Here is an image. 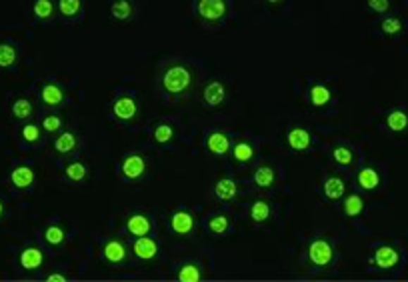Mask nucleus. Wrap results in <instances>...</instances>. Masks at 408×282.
<instances>
[{
  "label": "nucleus",
  "instance_id": "20e7f679",
  "mask_svg": "<svg viewBox=\"0 0 408 282\" xmlns=\"http://www.w3.org/2000/svg\"><path fill=\"white\" fill-rule=\"evenodd\" d=\"M374 262H376L381 269H392L396 262H398V255H396L395 248H390V246H383V248H378V250H376V255H374Z\"/></svg>",
  "mask_w": 408,
  "mask_h": 282
},
{
  "label": "nucleus",
  "instance_id": "bb28decb",
  "mask_svg": "<svg viewBox=\"0 0 408 282\" xmlns=\"http://www.w3.org/2000/svg\"><path fill=\"white\" fill-rule=\"evenodd\" d=\"M75 136L70 135V133H64V135H61V138L56 140V150H58V152H68V150L75 148Z\"/></svg>",
  "mask_w": 408,
  "mask_h": 282
},
{
  "label": "nucleus",
  "instance_id": "7ed1b4c3",
  "mask_svg": "<svg viewBox=\"0 0 408 282\" xmlns=\"http://www.w3.org/2000/svg\"><path fill=\"white\" fill-rule=\"evenodd\" d=\"M310 260L314 262V264H328L330 262V258H333V248L328 243H324V240H316V243H312L310 245Z\"/></svg>",
  "mask_w": 408,
  "mask_h": 282
},
{
  "label": "nucleus",
  "instance_id": "4c0bfd02",
  "mask_svg": "<svg viewBox=\"0 0 408 282\" xmlns=\"http://www.w3.org/2000/svg\"><path fill=\"white\" fill-rule=\"evenodd\" d=\"M226 228H228V221H226V216H216V219H212L211 221L212 233H224Z\"/></svg>",
  "mask_w": 408,
  "mask_h": 282
},
{
  "label": "nucleus",
  "instance_id": "f03ea898",
  "mask_svg": "<svg viewBox=\"0 0 408 282\" xmlns=\"http://www.w3.org/2000/svg\"><path fill=\"white\" fill-rule=\"evenodd\" d=\"M198 13L206 20H218L226 13V4H224V0H200L198 2Z\"/></svg>",
  "mask_w": 408,
  "mask_h": 282
},
{
  "label": "nucleus",
  "instance_id": "c85d7f7f",
  "mask_svg": "<svg viewBox=\"0 0 408 282\" xmlns=\"http://www.w3.org/2000/svg\"><path fill=\"white\" fill-rule=\"evenodd\" d=\"M183 282H197L200 278V272H198L197 266H192V264H186L180 270V276H178Z\"/></svg>",
  "mask_w": 408,
  "mask_h": 282
},
{
  "label": "nucleus",
  "instance_id": "dca6fc26",
  "mask_svg": "<svg viewBox=\"0 0 408 282\" xmlns=\"http://www.w3.org/2000/svg\"><path fill=\"white\" fill-rule=\"evenodd\" d=\"M324 192L328 198H340L345 192V183L340 178H328L324 184Z\"/></svg>",
  "mask_w": 408,
  "mask_h": 282
},
{
  "label": "nucleus",
  "instance_id": "473e14b6",
  "mask_svg": "<svg viewBox=\"0 0 408 282\" xmlns=\"http://www.w3.org/2000/svg\"><path fill=\"white\" fill-rule=\"evenodd\" d=\"M66 174H68V178H73V180H82L85 174H87V168H85L80 162H75V164H70V166L66 168Z\"/></svg>",
  "mask_w": 408,
  "mask_h": 282
},
{
  "label": "nucleus",
  "instance_id": "39448f33",
  "mask_svg": "<svg viewBox=\"0 0 408 282\" xmlns=\"http://www.w3.org/2000/svg\"><path fill=\"white\" fill-rule=\"evenodd\" d=\"M123 171L128 178H138L144 172V160H142V157H136V154L135 157H128V159L124 160Z\"/></svg>",
  "mask_w": 408,
  "mask_h": 282
},
{
  "label": "nucleus",
  "instance_id": "393cba45",
  "mask_svg": "<svg viewBox=\"0 0 408 282\" xmlns=\"http://www.w3.org/2000/svg\"><path fill=\"white\" fill-rule=\"evenodd\" d=\"M254 180H256L259 186H271L272 180H274V172H272L271 168H266V166H262V168H259L256 174H254Z\"/></svg>",
  "mask_w": 408,
  "mask_h": 282
},
{
  "label": "nucleus",
  "instance_id": "2f4dec72",
  "mask_svg": "<svg viewBox=\"0 0 408 282\" xmlns=\"http://www.w3.org/2000/svg\"><path fill=\"white\" fill-rule=\"evenodd\" d=\"M80 11V0H61V13L73 16Z\"/></svg>",
  "mask_w": 408,
  "mask_h": 282
},
{
  "label": "nucleus",
  "instance_id": "4468645a",
  "mask_svg": "<svg viewBox=\"0 0 408 282\" xmlns=\"http://www.w3.org/2000/svg\"><path fill=\"white\" fill-rule=\"evenodd\" d=\"M104 257L109 258L111 262H120L126 257V250H124V246L118 240H112V243L104 246Z\"/></svg>",
  "mask_w": 408,
  "mask_h": 282
},
{
  "label": "nucleus",
  "instance_id": "4be33fe9",
  "mask_svg": "<svg viewBox=\"0 0 408 282\" xmlns=\"http://www.w3.org/2000/svg\"><path fill=\"white\" fill-rule=\"evenodd\" d=\"M16 61V50L11 44H0V66H11Z\"/></svg>",
  "mask_w": 408,
  "mask_h": 282
},
{
  "label": "nucleus",
  "instance_id": "f3484780",
  "mask_svg": "<svg viewBox=\"0 0 408 282\" xmlns=\"http://www.w3.org/2000/svg\"><path fill=\"white\" fill-rule=\"evenodd\" d=\"M359 183L362 188H376L378 186V174L376 171H372V168H364V171H360L359 174Z\"/></svg>",
  "mask_w": 408,
  "mask_h": 282
},
{
  "label": "nucleus",
  "instance_id": "7c9ffc66",
  "mask_svg": "<svg viewBox=\"0 0 408 282\" xmlns=\"http://www.w3.org/2000/svg\"><path fill=\"white\" fill-rule=\"evenodd\" d=\"M35 14H37L38 18H49L50 14H52V2L50 0H37Z\"/></svg>",
  "mask_w": 408,
  "mask_h": 282
},
{
  "label": "nucleus",
  "instance_id": "58836bf2",
  "mask_svg": "<svg viewBox=\"0 0 408 282\" xmlns=\"http://www.w3.org/2000/svg\"><path fill=\"white\" fill-rule=\"evenodd\" d=\"M23 136H25V140H28V142H35V140H38L40 133H38V128L35 124H28V126H25V130H23Z\"/></svg>",
  "mask_w": 408,
  "mask_h": 282
},
{
  "label": "nucleus",
  "instance_id": "cd10ccee",
  "mask_svg": "<svg viewBox=\"0 0 408 282\" xmlns=\"http://www.w3.org/2000/svg\"><path fill=\"white\" fill-rule=\"evenodd\" d=\"M13 112L16 118H26L32 112V104L28 100H16L13 106Z\"/></svg>",
  "mask_w": 408,
  "mask_h": 282
},
{
  "label": "nucleus",
  "instance_id": "e433bc0d",
  "mask_svg": "<svg viewBox=\"0 0 408 282\" xmlns=\"http://www.w3.org/2000/svg\"><path fill=\"white\" fill-rule=\"evenodd\" d=\"M154 138H156L159 142H168V140L173 138V128L166 126V124H162V126H159V128L154 130Z\"/></svg>",
  "mask_w": 408,
  "mask_h": 282
},
{
  "label": "nucleus",
  "instance_id": "b1692460",
  "mask_svg": "<svg viewBox=\"0 0 408 282\" xmlns=\"http://www.w3.org/2000/svg\"><path fill=\"white\" fill-rule=\"evenodd\" d=\"M268 214H271V209H268V204L266 202H262V200H259V202H254L252 204V219L256 222H262L268 219Z\"/></svg>",
  "mask_w": 408,
  "mask_h": 282
},
{
  "label": "nucleus",
  "instance_id": "9b49d317",
  "mask_svg": "<svg viewBox=\"0 0 408 282\" xmlns=\"http://www.w3.org/2000/svg\"><path fill=\"white\" fill-rule=\"evenodd\" d=\"M35 180V172L30 171V168H26V166H20V168H16L13 172V183L14 186H18V188H26V186H30Z\"/></svg>",
  "mask_w": 408,
  "mask_h": 282
},
{
  "label": "nucleus",
  "instance_id": "ddd939ff",
  "mask_svg": "<svg viewBox=\"0 0 408 282\" xmlns=\"http://www.w3.org/2000/svg\"><path fill=\"white\" fill-rule=\"evenodd\" d=\"M128 231L132 234H136L138 238L144 236V234L150 231L149 219H144V216H140V214H138V216H132V219L128 221Z\"/></svg>",
  "mask_w": 408,
  "mask_h": 282
},
{
  "label": "nucleus",
  "instance_id": "c9c22d12",
  "mask_svg": "<svg viewBox=\"0 0 408 282\" xmlns=\"http://www.w3.org/2000/svg\"><path fill=\"white\" fill-rule=\"evenodd\" d=\"M47 240H49L50 245H61L62 240H64V233L58 226H50L49 231H47Z\"/></svg>",
  "mask_w": 408,
  "mask_h": 282
},
{
  "label": "nucleus",
  "instance_id": "37998d69",
  "mask_svg": "<svg viewBox=\"0 0 408 282\" xmlns=\"http://www.w3.org/2000/svg\"><path fill=\"white\" fill-rule=\"evenodd\" d=\"M0 214H2V204H0Z\"/></svg>",
  "mask_w": 408,
  "mask_h": 282
},
{
  "label": "nucleus",
  "instance_id": "0eeeda50",
  "mask_svg": "<svg viewBox=\"0 0 408 282\" xmlns=\"http://www.w3.org/2000/svg\"><path fill=\"white\" fill-rule=\"evenodd\" d=\"M114 114L118 116V118H123V121H128V118H132L136 114V104L132 99H120L116 100V104H114Z\"/></svg>",
  "mask_w": 408,
  "mask_h": 282
},
{
  "label": "nucleus",
  "instance_id": "423d86ee",
  "mask_svg": "<svg viewBox=\"0 0 408 282\" xmlns=\"http://www.w3.org/2000/svg\"><path fill=\"white\" fill-rule=\"evenodd\" d=\"M288 145L295 148V150H307L310 145V135L304 128H295V130H290V135H288Z\"/></svg>",
  "mask_w": 408,
  "mask_h": 282
},
{
  "label": "nucleus",
  "instance_id": "f8f14e48",
  "mask_svg": "<svg viewBox=\"0 0 408 282\" xmlns=\"http://www.w3.org/2000/svg\"><path fill=\"white\" fill-rule=\"evenodd\" d=\"M204 100L209 104H221L224 100V86L221 82H212L204 90Z\"/></svg>",
  "mask_w": 408,
  "mask_h": 282
},
{
  "label": "nucleus",
  "instance_id": "c756f323",
  "mask_svg": "<svg viewBox=\"0 0 408 282\" xmlns=\"http://www.w3.org/2000/svg\"><path fill=\"white\" fill-rule=\"evenodd\" d=\"M235 159L240 160V162H247V160L252 159V147H250V145H247V142H240V145H236Z\"/></svg>",
  "mask_w": 408,
  "mask_h": 282
},
{
  "label": "nucleus",
  "instance_id": "f257e3e1",
  "mask_svg": "<svg viewBox=\"0 0 408 282\" xmlns=\"http://www.w3.org/2000/svg\"><path fill=\"white\" fill-rule=\"evenodd\" d=\"M188 85H190V74L180 66H174L164 74V88L168 92H183Z\"/></svg>",
  "mask_w": 408,
  "mask_h": 282
},
{
  "label": "nucleus",
  "instance_id": "5701e85b",
  "mask_svg": "<svg viewBox=\"0 0 408 282\" xmlns=\"http://www.w3.org/2000/svg\"><path fill=\"white\" fill-rule=\"evenodd\" d=\"M130 13H132V8H130V4H128L126 0H118V2H114V6H112V16H116L118 20L128 18Z\"/></svg>",
  "mask_w": 408,
  "mask_h": 282
},
{
  "label": "nucleus",
  "instance_id": "412c9836",
  "mask_svg": "<svg viewBox=\"0 0 408 282\" xmlns=\"http://www.w3.org/2000/svg\"><path fill=\"white\" fill-rule=\"evenodd\" d=\"M310 99H312V104L322 106V104H326V102L330 100V92H328L326 86H314V88L310 90Z\"/></svg>",
  "mask_w": 408,
  "mask_h": 282
},
{
  "label": "nucleus",
  "instance_id": "6e6552de",
  "mask_svg": "<svg viewBox=\"0 0 408 282\" xmlns=\"http://www.w3.org/2000/svg\"><path fill=\"white\" fill-rule=\"evenodd\" d=\"M20 264L25 266L26 270L38 269L42 264V252L38 248H26L25 252L20 255Z\"/></svg>",
  "mask_w": 408,
  "mask_h": 282
},
{
  "label": "nucleus",
  "instance_id": "ea45409f",
  "mask_svg": "<svg viewBox=\"0 0 408 282\" xmlns=\"http://www.w3.org/2000/svg\"><path fill=\"white\" fill-rule=\"evenodd\" d=\"M42 124H44V128H47V130L54 133L56 128H61V118H58V116H47Z\"/></svg>",
  "mask_w": 408,
  "mask_h": 282
},
{
  "label": "nucleus",
  "instance_id": "aec40b11",
  "mask_svg": "<svg viewBox=\"0 0 408 282\" xmlns=\"http://www.w3.org/2000/svg\"><path fill=\"white\" fill-rule=\"evenodd\" d=\"M216 195L223 198V200H230L236 195V184L228 178H224L216 184Z\"/></svg>",
  "mask_w": 408,
  "mask_h": 282
},
{
  "label": "nucleus",
  "instance_id": "2eb2a0df",
  "mask_svg": "<svg viewBox=\"0 0 408 282\" xmlns=\"http://www.w3.org/2000/svg\"><path fill=\"white\" fill-rule=\"evenodd\" d=\"M228 138L226 135H221V133H214L209 138V148H211L212 152H216V154H224L226 150H228Z\"/></svg>",
  "mask_w": 408,
  "mask_h": 282
},
{
  "label": "nucleus",
  "instance_id": "9d476101",
  "mask_svg": "<svg viewBox=\"0 0 408 282\" xmlns=\"http://www.w3.org/2000/svg\"><path fill=\"white\" fill-rule=\"evenodd\" d=\"M135 252H136V257L149 260V258H152L154 255H156V243H154V240H150V238H140V240H136Z\"/></svg>",
  "mask_w": 408,
  "mask_h": 282
},
{
  "label": "nucleus",
  "instance_id": "1a4fd4ad",
  "mask_svg": "<svg viewBox=\"0 0 408 282\" xmlns=\"http://www.w3.org/2000/svg\"><path fill=\"white\" fill-rule=\"evenodd\" d=\"M192 224H194V221H192V216H190L188 212H176L173 216V228L178 234L190 233V231H192Z\"/></svg>",
  "mask_w": 408,
  "mask_h": 282
},
{
  "label": "nucleus",
  "instance_id": "c03bdc74",
  "mask_svg": "<svg viewBox=\"0 0 408 282\" xmlns=\"http://www.w3.org/2000/svg\"><path fill=\"white\" fill-rule=\"evenodd\" d=\"M271 2H278V0H271Z\"/></svg>",
  "mask_w": 408,
  "mask_h": 282
},
{
  "label": "nucleus",
  "instance_id": "72a5a7b5",
  "mask_svg": "<svg viewBox=\"0 0 408 282\" xmlns=\"http://www.w3.org/2000/svg\"><path fill=\"white\" fill-rule=\"evenodd\" d=\"M334 160L340 162V164H350L352 162V152L345 147H338L334 150Z\"/></svg>",
  "mask_w": 408,
  "mask_h": 282
},
{
  "label": "nucleus",
  "instance_id": "a211bd4d",
  "mask_svg": "<svg viewBox=\"0 0 408 282\" xmlns=\"http://www.w3.org/2000/svg\"><path fill=\"white\" fill-rule=\"evenodd\" d=\"M408 124V116L404 114V112L400 111H395L388 114V126L392 128V130H396V133H400V130H404Z\"/></svg>",
  "mask_w": 408,
  "mask_h": 282
},
{
  "label": "nucleus",
  "instance_id": "f704fd0d",
  "mask_svg": "<svg viewBox=\"0 0 408 282\" xmlns=\"http://www.w3.org/2000/svg\"><path fill=\"white\" fill-rule=\"evenodd\" d=\"M400 28H402V25H400V20L398 18H386L383 23V30L386 32V35H398L400 32Z\"/></svg>",
  "mask_w": 408,
  "mask_h": 282
},
{
  "label": "nucleus",
  "instance_id": "6ab92c4d",
  "mask_svg": "<svg viewBox=\"0 0 408 282\" xmlns=\"http://www.w3.org/2000/svg\"><path fill=\"white\" fill-rule=\"evenodd\" d=\"M42 100H44L47 104H52V106H54V104H58L62 100V90L54 85L44 86V88H42Z\"/></svg>",
  "mask_w": 408,
  "mask_h": 282
},
{
  "label": "nucleus",
  "instance_id": "79ce46f5",
  "mask_svg": "<svg viewBox=\"0 0 408 282\" xmlns=\"http://www.w3.org/2000/svg\"><path fill=\"white\" fill-rule=\"evenodd\" d=\"M49 282H64V276L62 274H50Z\"/></svg>",
  "mask_w": 408,
  "mask_h": 282
},
{
  "label": "nucleus",
  "instance_id": "a878e982",
  "mask_svg": "<svg viewBox=\"0 0 408 282\" xmlns=\"http://www.w3.org/2000/svg\"><path fill=\"white\" fill-rule=\"evenodd\" d=\"M345 210L348 216H357L362 212V198L360 197H348L345 202Z\"/></svg>",
  "mask_w": 408,
  "mask_h": 282
},
{
  "label": "nucleus",
  "instance_id": "a19ab883",
  "mask_svg": "<svg viewBox=\"0 0 408 282\" xmlns=\"http://www.w3.org/2000/svg\"><path fill=\"white\" fill-rule=\"evenodd\" d=\"M369 4H371L372 11H376V13H384L388 8V0H369Z\"/></svg>",
  "mask_w": 408,
  "mask_h": 282
}]
</instances>
